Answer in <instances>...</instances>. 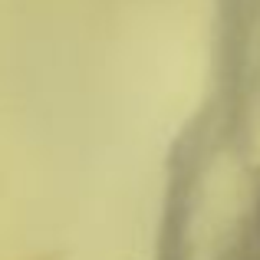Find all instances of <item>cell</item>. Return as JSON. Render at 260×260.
<instances>
[{
	"label": "cell",
	"instance_id": "obj_1",
	"mask_svg": "<svg viewBox=\"0 0 260 260\" xmlns=\"http://www.w3.org/2000/svg\"><path fill=\"white\" fill-rule=\"evenodd\" d=\"M250 4L247 0H217V86L221 102L234 106L241 95L250 59Z\"/></svg>",
	"mask_w": 260,
	"mask_h": 260
}]
</instances>
